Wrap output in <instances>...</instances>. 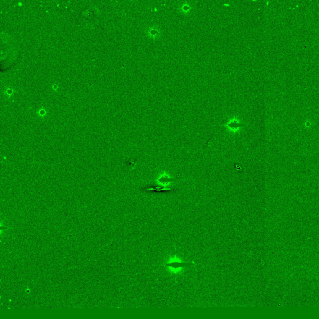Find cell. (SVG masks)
Wrapping results in <instances>:
<instances>
[{
	"instance_id": "obj_1",
	"label": "cell",
	"mask_w": 319,
	"mask_h": 319,
	"mask_svg": "<svg viewBox=\"0 0 319 319\" xmlns=\"http://www.w3.org/2000/svg\"><path fill=\"white\" fill-rule=\"evenodd\" d=\"M194 264L191 263H185V262H171L170 263L166 264V267H170L174 269L177 268H187V267L193 266Z\"/></svg>"
},
{
	"instance_id": "obj_2",
	"label": "cell",
	"mask_w": 319,
	"mask_h": 319,
	"mask_svg": "<svg viewBox=\"0 0 319 319\" xmlns=\"http://www.w3.org/2000/svg\"><path fill=\"white\" fill-rule=\"evenodd\" d=\"M177 179L175 178H169V177H161L158 179L159 182L161 183H169V182H175Z\"/></svg>"
},
{
	"instance_id": "obj_3",
	"label": "cell",
	"mask_w": 319,
	"mask_h": 319,
	"mask_svg": "<svg viewBox=\"0 0 319 319\" xmlns=\"http://www.w3.org/2000/svg\"><path fill=\"white\" fill-rule=\"evenodd\" d=\"M244 124H236V123H233V124H231L229 125V127H233V128H237V127H242L244 126Z\"/></svg>"
}]
</instances>
